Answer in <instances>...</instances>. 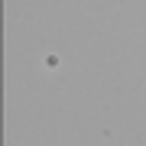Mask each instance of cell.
<instances>
[{"mask_svg": "<svg viewBox=\"0 0 146 146\" xmlns=\"http://www.w3.org/2000/svg\"><path fill=\"white\" fill-rule=\"evenodd\" d=\"M46 68H58V55H46Z\"/></svg>", "mask_w": 146, "mask_h": 146, "instance_id": "cell-1", "label": "cell"}]
</instances>
